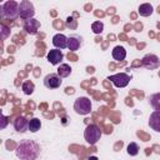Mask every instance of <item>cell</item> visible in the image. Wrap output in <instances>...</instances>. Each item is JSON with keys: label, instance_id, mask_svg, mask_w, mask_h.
I'll use <instances>...</instances> for the list:
<instances>
[{"label": "cell", "instance_id": "1", "mask_svg": "<svg viewBox=\"0 0 160 160\" xmlns=\"http://www.w3.org/2000/svg\"><path fill=\"white\" fill-rule=\"evenodd\" d=\"M15 154L20 160H36L40 155V146L36 141L25 139L18 144Z\"/></svg>", "mask_w": 160, "mask_h": 160}, {"label": "cell", "instance_id": "2", "mask_svg": "<svg viewBox=\"0 0 160 160\" xmlns=\"http://www.w3.org/2000/svg\"><path fill=\"white\" fill-rule=\"evenodd\" d=\"M84 138H85V140H86L88 144L95 145L100 140V138H101V130L99 129L98 125L90 124V125L86 126V129L84 131Z\"/></svg>", "mask_w": 160, "mask_h": 160}, {"label": "cell", "instance_id": "3", "mask_svg": "<svg viewBox=\"0 0 160 160\" xmlns=\"http://www.w3.org/2000/svg\"><path fill=\"white\" fill-rule=\"evenodd\" d=\"M74 110L79 115H88L91 111V101L86 96H80L74 101Z\"/></svg>", "mask_w": 160, "mask_h": 160}, {"label": "cell", "instance_id": "4", "mask_svg": "<svg viewBox=\"0 0 160 160\" xmlns=\"http://www.w3.org/2000/svg\"><path fill=\"white\" fill-rule=\"evenodd\" d=\"M2 15L6 19L14 20L19 16V2L14 1V0H9L5 1L2 4Z\"/></svg>", "mask_w": 160, "mask_h": 160}, {"label": "cell", "instance_id": "5", "mask_svg": "<svg viewBox=\"0 0 160 160\" xmlns=\"http://www.w3.org/2000/svg\"><path fill=\"white\" fill-rule=\"evenodd\" d=\"M34 15H35V8L32 2L29 0H22L19 4V16L24 20H28L34 18Z\"/></svg>", "mask_w": 160, "mask_h": 160}, {"label": "cell", "instance_id": "6", "mask_svg": "<svg viewBox=\"0 0 160 160\" xmlns=\"http://www.w3.org/2000/svg\"><path fill=\"white\" fill-rule=\"evenodd\" d=\"M108 80H110L114 84V86H116V88H125L130 81V76L125 72H118V74L110 75L108 78Z\"/></svg>", "mask_w": 160, "mask_h": 160}, {"label": "cell", "instance_id": "7", "mask_svg": "<svg viewBox=\"0 0 160 160\" xmlns=\"http://www.w3.org/2000/svg\"><path fill=\"white\" fill-rule=\"evenodd\" d=\"M62 84V79L56 72H50L44 78V85L48 89H58Z\"/></svg>", "mask_w": 160, "mask_h": 160}, {"label": "cell", "instance_id": "8", "mask_svg": "<svg viewBox=\"0 0 160 160\" xmlns=\"http://www.w3.org/2000/svg\"><path fill=\"white\" fill-rule=\"evenodd\" d=\"M141 64H142L146 69L155 70V69L159 68V65H160V60H159V58H158L155 54H146V55L142 58Z\"/></svg>", "mask_w": 160, "mask_h": 160}, {"label": "cell", "instance_id": "9", "mask_svg": "<svg viewBox=\"0 0 160 160\" xmlns=\"http://www.w3.org/2000/svg\"><path fill=\"white\" fill-rule=\"evenodd\" d=\"M39 29H40V21L36 20L35 18H31V19H28L24 21V30L28 34L35 35V34H38Z\"/></svg>", "mask_w": 160, "mask_h": 160}, {"label": "cell", "instance_id": "10", "mask_svg": "<svg viewBox=\"0 0 160 160\" xmlns=\"http://www.w3.org/2000/svg\"><path fill=\"white\" fill-rule=\"evenodd\" d=\"M81 44H82V38L80 35L74 34V35H70L68 38V45H66V48L70 51H76V50L80 49Z\"/></svg>", "mask_w": 160, "mask_h": 160}, {"label": "cell", "instance_id": "11", "mask_svg": "<svg viewBox=\"0 0 160 160\" xmlns=\"http://www.w3.org/2000/svg\"><path fill=\"white\" fill-rule=\"evenodd\" d=\"M62 58H64V55H62L61 50H58V49L50 50V51L48 52V55H46V60H48L51 65H58V64H60L61 60H62Z\"/></svg>", "mask_w": 160, "mask_h": 160}, {"label": "cell", "instance_id": "12", "mask_svg": "<svg viewBox=\"0 0 160 160\" xmlns=\"http://www.w3.org/2000/svg\"><path fill=\"white\" fill-rule=\"evenodd\" d=\"M52 45L55 46V49L58 50H61V49H65L66 45H68V38L64 35V34H55L52 36Z\"/></svg>", "mask_w": 160, "mask_h": 160}, {"label": "cell", "instance_id": "13", "mask_svg": "<svg viewBox=\"0 0 160 160\" xmlns=\"http://www.w3.org/2000/svg\"><path fill=\"white\" fill-rule=\"evenodd\" d=\"M28 122H29V120H28L25 116L19 115V116L14 120V128H15V130L19 131V132H25V131L28 130Z\"/></svg>", "mask_w": 160, "mask_h": 160}, {"label": "cell", "instance_id": "14", "mask_svg": "<svg viewBox=\"0 0 160 160\" xmlns=\"http://www.w3.org/2000/svg\"><path fill=\"white\" fill-rule=\"evenodd\" d=\"M149 125L155 130L160 131V110H155L149 119Z\"/></svg>", "mask_w": 160, "mask_h": 160}, {"label": "cell", "instance_id": "15", "mask_svg": "<svg viewBox=\"0 0 160 160\" xmlns=\"http://www.w3.org/2000/svg\"><path fill=\"white\" fill-rule=\"evenodd\" d=\"M111 54H112V58L115 60H118V61H121V60H124L126 58V50L122 46H120V45L115 46L112 49V52Z\"/></svg>", "mask_w": 160, "mask_h": 160}, {"label": "cell", "instance_id": "16", "mask_svg": "<svg viewBox=\"0 0 160 160\" xmlns=\"http://www.w3.org/2000/svg\"><path fill=\"white\" fill-rule=\"evenodd\" d=\"M138 11H139V14H140L141 16H150V15L152 14L154 9H152V5H151V4L144 2V4H141V5L139 6Z\"/></svg>", "mask_w": 160, "mask_h": 160}, {"label": "cell", "instance_id": "17", "mask_svg": "<svg viewBox=\"0 0 160 160\" xmlns=\"http://www.w3.org/2000/svg\"><path fill=\"white\" fill-rule=\"evenodd\" d=\"M40 128H41V121H40V119L32 118V119L29 120V122H28V130H29V131L36 132V131L40 130Z\"/></svg>", "mask_w": 160, "mask_h": 160}, {"label": "cell", "instance_id": "18", "mask_svg": "<svg viewBox=\"0 0 160 160\" xmlns=\"http://www.w3.org/2000/svg\"><path fill=\"white\" fill-rule=\"evenodd\" d=\"M61 79L62 78H68L71 74V68L69 64H60V66L58 68V72H56Z\"/></svg>", "mask_w": 160, "mask_h": 160}, {"label": "cell", "instance_id": "19", "mask_svg": "<svg viewBox=\"0 0 160 160\" xmlns=\"http://www.w3.org/2000/svg\"><path fill=\"white\" fill-rule=\"evenodd\" d=\"M21 90H22V92H24L25 95H31V94L34 92V90H35V85H34L32 81L26 80V81L22 82V85H21Z\"/></svg>", "mask_w": 160, "mask_h": 160}, {"label": "cell", "instance_id": "20", "mask_svg": "<svg viewBox=\"0 0 160 160\" xmlns=\"http://www.w3.org/2000/svg\"><path fill=\"white\" fill-rule=\"evenodd\" d=\"M126 151H128V154L130 156H135V155L139 154V145L136 142H130L128 145V148H126Z\"/></svg>", "mask_w": 160, "mask_h": 160}, {"label": "cell", "instance_id": "21", "mask_svg": "<svg viewBox=\"0 0 160 160\" xmlns=\"http://www.w3.org/2000/svg\"><path fill=\"white\" fill-rule=\"evenodd\" d=\"M10 34H11L10 29L6 25L0 24V40H6L10 36Z\"/></svg>", "mask_w": 160, "mask_h": 160}, {"label": "cell", "instance_id": "22", "mask_svg": "<svg viewBox=\"0 0 160 160\" xmlns=\"http://www.w3.org/2000/svg\"><path fill=\"white\" fill-rule=\"evenodd\" d=\"M91 30L94 34H101L104 30V24L102 21H94L91 24Z\"/></svg>", "mask_w": 160, "mask_h": 160}, {"label": "cell", "instance_id": "23", "mask_svg": "<svg viewBox=\"0 0 160 160\" xmlns=\"http://www.w3.org/2000/svg\"><path fill=\"white\" fill-rule=\"evenodd\" d=\"M159 99H160V94H154L150 96V104L154 106L155 110H160V104H159Z\"/></svg>", "mask_w": 160, "mask_h": 160}, {"label": "cell", "instance_id": "24", "mask_svg": "<svg viewBox=\"0 0 160 160\" xmlns=\"http://www.w3.org/2000/svg\"><path fill=\"white\" fill-rule=\"evenodd\" d=\"M9 124V118L6 115L2 114V111L0 110V130H4Z\"/></svg>", "mask_w": 160, "mask_h": 160}, {"label": "cell", "instance_id": "25", "mask_svg": "<svg viewBox=\"0 0 160 160\" xmlns=\"http://www.w3.org/2000/svg\"><path fill=\"white\" fill-rule=\"evenodd\" d=\"M66 26H68L69 29H75V28L78 26V22H76V20H74V18L69 16V18L66 19Z\"/></svg>", "mask_w": 160, "mask_h": 160}, {"label": "cell", "instance_id": "26", "mask_svg": "<svg viewBox=\"0 0 160 160\" xmlns=\"http://www.w3.org/2000/svg\"><path fill=\"white\" fill-rule=\"evenodd\" d=\"M2 16H4V15H2V5L0 4V19H1Z\"/></svg>", "mask_w": 160, "mask_h": 160}, {"label": "cell", "instance_id": "27", "mask_svg": "<svg viewBox=\"0 0 160 160\" xmlns=\"http://www.w3.org/2000/svg\"><path fill=\"white\" fill-rule=\"evenodd\" d=\"M89 160H98V158H96V156H90Z\"/></svg>", "mask_w": 160, "mask_h": 160}]
</instances>
